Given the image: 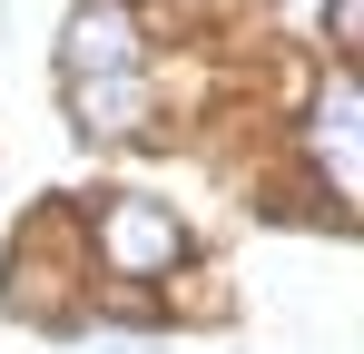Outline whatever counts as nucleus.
<instances>
[{
  "label": "nucleus",
  "mask_w": 364,
  "mask_h": 354,
  "mask_svg": "<svg viewBox=\"0 0 364 354\" xmlns=\"http://www.w3.org/2000/svg\"><path fill=\"white\" fill-rule=\"evenodd\" d=\"M69 109H79L89 138H138L148 128V69H138L128 0H79V20H69Z\"/></svg>",
  "instance_id": "obj_1"
},
{
  "label": "nucleus",
  "mask_w": 364,
  "mask_h": 354,
  "mask_svg": "<svg viewBox=\"0 0 364 354\" xmlns=\"http://www.w3.org/2000/svg\"><path fill=\"white\" fill-rule=\"evenodd\" d=\"M99 246H109V266H119V276H158V266L178 256V217H168V207H148V197H119V207L99 217Z\"/></svg>",
  "instance_id": "obj_2"
},
{
  "label": "nucleus",
  "mask_w": 364,
  "mask_h": 354,
  "mask_svg": "<svg viewBox=\"0 0 364 354\" xmlns=\"http://www.w3.org/2000/svg\"><path fill=\"white\" fill-rule=\"evenodd\" d=\"M325 148H335V158H355V89H345V79L325 89Z\"/></svg>",
  "instance_id": "obj_3"
}]
</instances>
